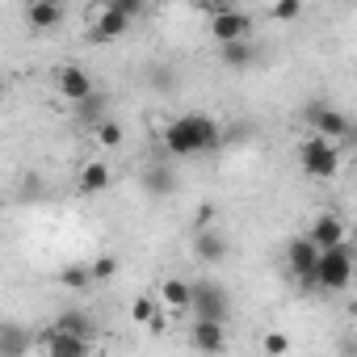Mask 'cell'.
Masks as SVG:
<instances>
[{"label": "cell", "mask_w": 357, "mask_h": 357, "mask_svg": "<svg viewBox=\"0 0 357 357\" xmlns=\"http://www.w3.org/2000/svg\"><path fill=\"white\" fill-rule=\"evenodd\" d=\"M164 147H168V155H176V160H194V155H206V151H215V147H223V126L211 118V114H181V118H172L168 126H164Z\"/></svg>", "instance_id": "1"}, {"label": "cell", "mask_w": 357, "mask_h": 357, "mask_svg": "<svg viewBox=\"0 0 357 357\" xmlns=\"http://www.w3.org/2000/svg\"><path fill=\"white\" fill-rule=\"evenodd\" d=\"M349 282H353V248H349V244H336V248L319 252V261H315V273H311V286H307V290L340 294V290H349Z\"/></svg>", "instance_id": "2"}, {"label": "cell", "mask_w": 357, "mask_h": 357, "mask_svg": "<svg viewBox=\"0 0 357 357\" xmlns=\"http://www.w3.org/2000/svg\"><path fill=\"white\" fill-rule=\"evenodd\" d=\"M298 168L311 176V181H332V176L340 172V147L319 139V135H307L298 143Z\"/></svg>", "instance_id": "3"}, {"label": "cell", "mask_w": 357, "mask_h": 357, "mask_svg": "<svg viewBox=\"0 0 357 357\" xmlns=\"http://www.w3.org/2000/svg\"><path fill=\"white\" fill-rule=\"evenodd\" d=\"M206 13H211V34H215V43L223 47V43H248L252 34H257V22H252V13H244V9H236V5H202Z\"/></svg>", "instance_id": "4"}, {"label": "cell", "mask_w": 357, "mask_h": 357, "mask_svg": "<svg viewBox=\"0 0 357 357\" xmlns=\"http://www.w3.org/2000/svg\"><path fill=\"white\" fill-rule=\"evenodd\" d=\"M185 311H194V319H215V324H227L231 319V294H227V286H219V282H190V307Z\"/></svg>", "instance_id": "5"}, {"label": "cell", "mask_w": 357, "mask_h": 357, "mask_svg": "<svg viewBox=\"0 0 357 357\" xmlns=\"http://www.w3.org/2000/svg\"><path fill=\"white\" fill-rule=\"evenodd\" d=\"M303 118H307L311 135H319V139H328V143H336V139H349V135H353L349 114H340V109H336V105H328V101H311V105L303 109Z\"/></svg>", "instance_id": "6"}, {"label": "cell", "mask_w": 357, "mask_h": 357, "mask_svg": "<svg viewBox=\"0 0 357 357\" xmlns=\"http://www.w3.org/2000/svg\"><path fill=\"white\" fill-rule=\"evenodd\" d=\"M55 93H59L63 101L80 105V101L93 97L97 89H93V80H89V72H84L80 63H59V68H55Z\"/></svg>", "instance_id": "7"}, {"label": "cell", "mask_w": 357, "mask_h": 357, "mask_svg": "<svg viewBox=\"0 0 357 357\" xmlns=\"http://www.w3.org/2000/svg\"><path fill=\"white\" fill-rule=\"evenodd\" d=\"M315 261H319V248L307 240V236H294L286 244V273L303 286H311V273H315Z\"/></svg>", "instance_id": "8"}, {"label": "cell", "mask_w": 357, "mask_h": 357, "mask_svg": "<svg viewBox=\"0 0 357 357\" xmlns=\"http://www.w3.org/2000/svg\"><path fill=\"white\" fill-rule=\"evenodd\" d=\"M126 30H130V17L126 13H118L114 5H97L93 26H89V43H118Z\"/></svg>", "instance_id": "9"}, {"label": "cell", "mask_w": 357, "mask_h": 357, "mask_svg": "<svg viewBox=\"0 0 357 357\" xmlns=\"http://www.w3.org/2000/svg\"><path fill=\"white\" fill-rule=\"evenodd\" d=\"M190 344L206 357H223L227 353V324H215V319H194L190 324Z\"/></svg>", "instance_id": "10"}, {"label": "cell", "mask_w": 357, "mask_h": 357, "mask_svg": "<svg viewBox=\"0 0 357 357\" xmlns=\"http://www.w3.org/2000/svg\"><path fill=\"white\" fill-rule=\"evenodd\" d=\"M307 240H311L319 252H328V248H336V244H349V231H344V223H340L332 211H324V215H315V223L307 227Z\"/></svg>", "instance_id": "11"}, {"label": "cell", "mask_w": 357, "mask_h": 357, "mask_svg": "<svg viewBox=\"0 0 357 357\" xmlns=\"http://www.w3.org/2000/svg\"><path fill=\"white\" fill-rule=\"evenodd\" d=\"M194 252H198L202 265H223V261L231 257V240H227L219 227H206V231L194 236Z\"/></svg>", "instance_id": "12"}, {"label": "cell", "mask_w": 357, "mask_h": 357, "mask_svg": "<svg viewBox=\"0 0 357 357\" xmlns=\"http://www.w3.org/2000/svg\"><path fill=\"white\" fill-rule=\"evenodd\" d=\"M139 185H143V194H147V198L164 202V198H172V194H176V172H172L168 164H147V168H143V176H139Z\"/></svg>", "instance_id": "13"}, {"label": "cell", "mask_w": 357, "mask_h": 357, "mask_svg": "<svg viewBox=\"0 0 357 357\" xmlns=\"http://www.w3.org/2000/svg\"><path fill=\"white\" fill-rule=\"evenodd\" d=\"M51 328H55V332H63V336L89 340V344H93V336H97V319H93L89 311H80V307H68V311H59Z\"/></svg>", "instance_id": "14"}, {"label": "cell", "mask_w": 357, "mask_h": 357, "mask_svg": "<svg viewBox=\"0 0 357 357\" xmlns=\"http://www.w3.org/2000/svg\"><path fill=\"white\" fill-rule=\"evenodd\" d=\"M59 22H63V5H59V0H30V5H26V26L34 34H47Z\"/></svg>", "instance_id": "15"}, {"label": "cell", "mask_w": 357, "mask_h": 357, "mask_svg": "<svg viewBox=\"0 0 357 357\" xmlns=\"http://www.w3.org/2000/svg\"><path fill=\"white\" fill-rule=\"evenodd\" d=\"M257 59H261V47L252 38L248 43H223L219 47V63L231 68V72H248V68H257Z\"/></svg>", "instance_id": "16"}, {"label": "cell", "mask_w": 357, "mask_h": 357, "mask_svg": "<svg viewBox=\"0 0 357 357\" xmlns=\"http://www.w3.org/2000/svg\"><path fill=\"white\" fill-rule=\"evenodd\" d=\"M43 349H47V357H89V340H76V336H63V332H55V328H47L43 336Z\"/></svg>", "instance_id": "17"}, {"label": "cell", "mask_w": 357, "mask_h": 357, "mask_svg": "<svg viewBox=\"0 0 357 357\" xmlns=\"http://www.w3.org/2000/svg\"><path fill=\"white\" fill-rule=\"evenodd\" d=\"M109 181H114V176H109V164H105V160H89V164L80 168V176H76V190H80V194H105Z\"/></svg>", "instance_id": "18"}, {"label": "cell", "mask_w": 357, "mask_h": 357, "mask_svg": "<svg viewBox=\"0 0 357 357\" xmlns=\"http://www.w3.org/2000/svg\"><path fill=\"white\" fill-rule=\"evenodd\" d=\"M155 303H160V311H185L190 307V282L185 278H164Z\"/></svg>", "instance_id": "19"}, {"label": "cell", "mask_w": 357, "mask_h": 357, "mask_svg": "<svg viewBox=\"0 0 357 357\" xmlns=\"http://www.w3.org/2000/svg\"><path fill=\"white\" fill-rule=\"evenodd\" d=\"M30 332L22 324H0V357H26L30 353Z\"/></svg>", "instance_id": "20"}, {"label": "cell", "mask_w": 357, "mask_h": 357, "mask_svg": "<svg viewBox=\"0 0 357 357\" xmlns=\"http://www.w3.org/2000/svg\"><path fill=\"white\" fill-rule=\"evenodd\" d=\"M55 282L72 294H84L93 286V273H89V265H63V269H55Z\"/></svg>", "instance_id": "21"}, {"label": "cell", "mask_w": 357, "mask_h": 357, "mask_svg": "<svg viewBox=\"0 0 357 357\" xmlns=\"http://www.w3.org/2000/svg\"><path fill=\"white\" fill-rule=\"evenodd\" d=\"M76 122H80V126H89V130H93V126H101V122H105V97H101V93L84 97V101L76 105Z\"/></svg>", "instance_id": "22"}, {"label": "cell", "mask_w": 357, "mask_h": 357, "mask_svg": "<svg viewBox=\"0 0 357 357\" xmlns=\"http://www.w3.org/2000/svg\"><path fill=\"white\" fill-rule=\"evenodd\" d=\"M118 269H122V265H118V257H114V252H105V257H97V261H89V273H93V286H97V282H109V278H114Z\"/></svg>", "instance_id": "23"}, {"label": "cell", "mask_w": 357, "mask_h": 357, "mask_svg": "<svg viewBox=\"0 0 357 357\" xmlns=\"http://www.w3.org/2000/svg\"><path fill=\"white\" fill-rule=\"evenodd\" d=\"M155 311H160V303H155L151 294H139V298H130V319H135V324H143V328H147Z\"/></svg>", "instance_id": "24"}, {"label": "cell", "mask_w": 357, "mask_h": 357, "mask_svg": "<svg viewBox=\"0 0 357 357\" xmlns=\"http://www.w3.org/2000/svg\"><path fill=\"white\" fill-rule=\"evenodd\" d=\"M261 353H265V357H286V353H290V336L278 332V328L265 332V336H261Z\"/></svg>", "instance_id": "25"}, {"label": "cell", "mask_w": 357, "mask_h": 357, "mask_svg": "<svg viewBox=\"0 0 357 357\" xmlns=\"http://www.w3.org/2000/svg\"><path fill=\"white\" fill-rule=\"evenodd\" d=\"M93 135H97L101 147H122V126H118L114 118H105L101 126H93Z\"/></svg>", "instance_id": "26"}, {"label": "cell", "mask_w": 357, "mask_h": 357, "mask_svg": "<svg viewBox=\"0 0 357 357\" xmlns=\"http://www.w3.org/2000/svg\"><path fill=\"white\" fill-rule=\"evenodd\" d=\"M269 13H273L278 22H298V17H303V0H278Z\"/></svg>", "instance_id": "27"}, {"label": "cell", "mask_w": 357, "mask_h": 357, "mask_svg": "<svg viewBox=\"0 0 357 357\" xmlns=\"http://www.w3.org/2000/svg\"><path fill=\"white\" fill-rule=\"evenodd\" d=\"M17 190H22V202H34V198L43 194V176H38V172H22Z\"/></svg>", "instance_id": "28"}, {"label": "cell", "mask_w": 357, "mask_h": 357, "mask_svg": "<svg viewBox=\"0 0 357 357\" xmlns=\"http://www.w3.org/2000/svg\"><path fill=\"white\" fill-rule=\"evenodd\" d=\"M147 80H151L155 89H172V84H176V76H172L168 68H151V72H147Z\"/></svg>", "instance_id": "29"}, {"label": "cell", "mask_w": 357, "mask_h": 357, "mask_svg": "<svg viewBox=\"0 0 357 357\" xmlns=\"http://www.w3.org/2000/svg\"><path fill=\"white\" fill-rule=\"evenodd\" d=\"M109 5H114V9H118V13H126V17H130V22H135V17H139V13H143V5H139V0H109Z\"/></svg>", "instance_id": "30"}, {"label": "cell", "mask_w": 357, "mask_h": 357, "mask_svg": "<svg viewBox=\"0 0 357 357\" xmlns=\"http://www.w3.org/2000/svg\"><path fill=\"white\" fill-rule=\"evenodd\" d=\"M147 332H151V336H164V332H168V315H164V311H155V315H151V324H147Z\"/></svg>", "instance_id": "31"}, {"label": "cell", "mask_w": 357, "mask_h": 357, "mask_svg": "<svg viewBox=\"0 0 357 357\" xmlns=\"http://www.w3.org/2000/svg\"><path fill=\"white\" fill-rule=\"evenodd\" d=\"M0 97H5V76H0Z\"/></svg>", "instance_id": "32"}]
</instances>
